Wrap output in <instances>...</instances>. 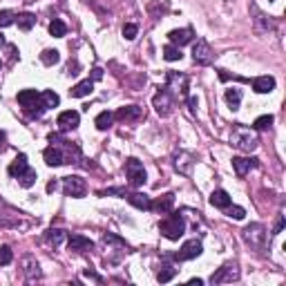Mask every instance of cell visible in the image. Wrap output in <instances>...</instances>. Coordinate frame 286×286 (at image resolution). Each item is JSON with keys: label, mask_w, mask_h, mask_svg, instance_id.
I'll return each instance as SVG.
<instances>
[{"label": "cell", "mask_w": 286, "mask_h": 286, "mask_svg": "<svg viewBox=\"0 0 286 286\" xmlns=\"http://www.w3.org/2000/svg\"><path fill=\"white\" fill-rule=\"evenodd\" d=\"M41 101H43V105L45 108H56V105L60 103V99H58V94L54 92V89H45V92H41Z\"/></svg>", "instance_id": "obj_28"}, {"label": "cell", "mask_w": 286, "mask_h": 286, "mask_svg": "<svg viewBox=\"0 0 286 286\" xmlns=\"http://www.w3.org/2000/svg\"><path fill=\"white\" fill-rule=\"evenodd\" d=\"M271 125H273V114H262L255 119L253 130H266V128H271Z\"/></svg>", "instance_id": "obj_36"}, {"label": "cell", "mask_w": 286, "mask_h": 286, "mask_svg": "<svg viewBox=\"0 0 286 286\" xmlns=\"http://www.w3.org/2000/svg\"><path fill=\"white\" fill-rule=\"evenodd\" d=\"M250 14L255 16L253 20H255V25L260 27L262 31H273V29H275V22L271 20V16H266L264 11L257 7V5H250Z\"/></svg>", "instance_id": "obj_15"}, {"label": "cell", "mask_w": 286, "mask_h": 286, "mask_svg": "<svg viewBox=\"0 0 286 286\" xmlns=\"http://www.w3.org/2000/svg\"><path fill=\"white\" fill-rule=\"evenodd\" d=\"M16 99H18V103L22 105V110H27L41 101V92H36V89H20Z\"/></svg>", "instance_id": "obj_21"}, {"label": "cell", "mask_w": 286, "mask_h": 286, "mask_svg": "<svg viewBox=\"0 0 286 286\" xmlns=\"http://www.w3.org/2000/svg\"><path fill=\"white\" fill-rule=\"evenodd\" d=\"M18 183L22 188H31L34 183H36V170H31V168H27L25 172L18 177Z\"/></svg>", "instance_id": "obj_34"}, {"label": "cell", "mask_w": 286, "mask_h": 286, "mask_svg": "<svg viewBox=\"0 0 286 286\" xmlns=\"http://www.w3.org/2000/svg\"><path fill=\"white\" fill-rule=\"evenodd\" d=\"M226 101H228V105H231V110H239V103H242V92L239 89H226Z\"/></svg>", "instance_id": "obj_33"}, {"label": "cell", "mask_w": 286, "mask_h": 286, "mask_svg": "<svg viewBox=\"0 0 286 286\" xmlns=\"http://www.w3.org/2000/svg\"><path fill=\"white\" fill-rule=\"evenodd\" d=\"M67 248L74 250V253H89V250L94 248V242L85 235H70V239H67Z\"/></svg>", "instance_id": "obj_12"}, {"label": "cell", "mask_w": 286, "mask_h": 286, "mask_svg": "<svg viewBox=\"0 0 286 286\" xmlns=\"http://www.w3.org/2000/svg\"><path fill=\"white\" fill-rule=\"evenodd\" d=\"M123 197H125L134 206V208H139V210H150V206H152L150 197H148V195H143V193H125Z\"/></svg>", "instance_id": "obj_20"}, {"label": "cell", "mask_w": 286, "mask_h": 286, "mask_svg": "<svg viewBox=\"0 0 286 286\" xmlns=\"http://www.w3.org/2000/svg\"><path fill=\"white\" fill-rule=\"evenodd\" d=\"M54 190H56V181H49L47 183V193H54Z\"/></svg>", "instance_id": "obj_47"}, {"label": "cell", "mask_w": 286, "mask_h": 286, "mask_svg": "<svg viewBox=\"0 0 286 286\" xmlns=\"http://www.w3.org/2000/svg\"><path fill=\"white\" fill-rule=\"evenodd\" d=\"M177 275V268H172V266H164L159 273H156V279H159L161 284H166V282H170L172 277Z\"/></svg>", "instance_id": "obj_37"}, {"label": "cell", "mask_w": 286, "mask_h": 286, "mask_svg": "<svg viewBox=\"0 0 286 286\" xmlns=\"http://www.w3.org/2000/svg\"><path fill=\"white\" fill-rule=\"evenodd\" d=\"M253 89L257 94H268L275 89V78L273 76H257L253 78Z\"/></svg>", "instance_id": "obj_22"}, {"label": "cell", "mask_w": 286, "mask_h": 286, "mask_svg": "<svg viewBox=\"0 0 286 286\" xmlns=\"http://www.w3.org/2000/svg\"><path fill=\"white\" fill-rule=\"evenodd\" d=\"M231 145L237 150H242V152H253V150H257L260 141H257L255 132L250 130V128L242 125V123H235L233 132H231Z\"/></svg>", "instance_id": "obj_1"}, {"label": "cell", "mask_w": 286, "mask_h": 286, "mask_svg": "<svg viewBox=\"0 0 286 286\" xmlns=\"http://www.w3.org/2000/svg\"><path fill=\"white\" fill-rule=\"evenodd\" d=\"M49 34H52L54 38H63L65 34H67V25L63 20H58V18H54L52 22H49Z\"/></svg>", "instance_id": "obj_30"}, {"label": "cell", "mask_w": 286, "mask_h": 286, "mask_svg": "<svg viewBox=\"0 0 286 286\" xmlns=\"http://www.w3.org/2000/svg\"><path fill=\"white\" fill-rule=\"evenodd\" d=\"M239 279V266L231 262V264H224L221 268H217L210 275V284H228V282H237Z\"/></svg>", "instance_id": "obj_6"}, {"label": "cell", "mask_w": 286, "mask_h": 286, "mask_svg": "<svg viewBox=\"0 0 286 286\" xmlns=\"http://www.w3.org/2000/svg\"><path fill=\"white\" fill-rule=\"evenodd\" d=\"M159 231L164 237L170 239V242H177V239L183 237V233H186V219H183L179 212H172V215H168L166 219H161Z\"/></svg>", "instance_id": "obj_2"}, {"label": "cell", "mask_w": 286, "mask_h": 286, "mask_svg": "<svg viewBox=\"0 0 286 286\" xmlns=\"http://www.w3.org/2000/svg\"><path fill=\"white\" fill-rule=\"evenodd\" d=\"M152 105H154L156 114L168 116V114L172 112V108H175V94H172L168 87L159 89V92L154 94V99H152Z\"/></svg>", "instance_id": "obj_5"}, {"label": "cell", "mask_w": 286, "mask_h": 286, "mask_svg": "<svg viewBox=\"0 0 286 286\" xmlns=\"http://www.w3.org/2000/svg\"><path fill=\"white\" fill-rule=\"evenodd\" d=\"M242 237H244V242L248 244L250 248L264 250L268 235H266V228L262 226V224H248V226H246L244 231H242Z\"/></svg>", "instance_id": "obj_3"}, {"label": "cell", "mask_w": 286, "mask_h": 286, "mask_svg": "<svg viewBox=\"0 0 286 286\" xmlns=\"http://www.w3.org/2000/svg\"><path fill=\"white\" fill-rule=\"evenodd\" d=\"M43 156H45V164L52 166V168L65 164V152H63V148H60L58 143H52L49 148H45Z\"/></svg>", "instance_id": "obj_13"}, {"label": "cell", "mask_w": 286, "mask_h": 286, "mask_svg": "<svg viewBox=\"0 0 286 286\" xmlns=\"http://www.w3.org/2000/svg\"><path fill=\"white\" fill-rule=\"evenodd\" d=\"M92 87H94V81H92V78H85V81L76 83V85L70 89V94H72L74 99H85V97H89V94H92Z\"/></svg>", "instance_id": "obj_24"}, {"label": "cell", "mask_w": 286, "mask_h": 286, "mask_svg": "<svg viewBox=\"0 0 286 286\" xmlns=\"http://www.w3.org/2000/svg\"><path fill=\"white\" fill-rule=\"evenodd\" d=\"M11 260H14V253H11V248L7 244L0 246V266H7L11 264Z\"/></svg>", "instance_id": "obj_39"}, {"label": "cell", "mask_w": 286, "mask_h": 286, "mask_svg": "<svg viewBox=\"0 0 286 286\" xmlns=\"http://www.w3.org/2000/svg\"><path fill=\"white\" fill-rule=\"evenodd\" d=\"M233 168L239 177H246L253 168H257V159H250V156H233Z\"/></svg>", "instance_id": "obj_17"}, {"label": "cell", "mask_w": 286, "mask_h": 286, "mask_svg": "<svg viewBox=\"0 0 286 286\" xmlns=\"http://www.w3.org/2000/svg\"><path fill=\"white\" fill-rule=\"evenodd\" d=\"M114 116L116 119H121V121H137V119H141L143 116V110L139 108V105H128V108H121Z\"/></svg>", "instance_id": "obj_23"}, {"label": "cell", "mask_w": 286, "mask_h": 286, "mask_svg": "<svg viewBox=\"0 0 286 286\" xmlns=\"http://www.w3.org/2000/svg\"><path fill=\"white\" fill-rule=\"evenodd\" d=\"M0 67H3V60H0Z\"/></svg>", "instance_id": "obj_50"}, {"label": "cell", "mask_w": 286, "mask_h": 286, "mask_svg": "<svg viewBox=\"0 0 286 286\" xmlns=\"http://www.w3.org/2000/svg\"><path fill=\"white\" fill-rule=\"evenodd\" d=\"M101 78H103V70H101V67H94L92 70V81H101Z\"/></svg>", "instance_id": "obj_42"}, {"label": "cell", "mask_w": 286, "mask_h": 286, "mask_svg": "<svg viewBox=\"0 0 286 286\" xmlns=\"http://www.w3.org/2000/svg\"><path fill=\"white\" fill-rule=\"evenodd\" d=\"M16 25H18V29H22V31H29L31 27L36 25V16L29 14V11L18 14V16H16Z\"/></svg>", "instance_id": "obj_27"}, {"label": "cell", "mask_w": 286, "mask_h": 286, "mask_svg": "<svg viewBox=\"0 0 286 286\" xmlns=\"http://www.w3.org/2000/svg\"><path fill=\"white\" fill-rule=\"evenodd\" d=\"M3 45H5V36H3V34H0V47H3Z\"/></svg>", "instance_id": "obj_49"}, {"label": "cell", "mask_w": 286, "mask_h": 286, "mask_svg": "<svg viewBox=\"0 0 286 286\" xmlns=\"http://www.w3.org/2000/svg\"><path fill=\"white\" fill-rule=\"evenodd\" d=\"M16 22V14L9 9H3L0 11V27H11Z\"/></svg>", "instance_id": "obj_38"}, {"label": "cell", "mask_w": 286, "mask_h": 286, "mask_svg": "<svg viewBox=\"0 0 286 286\" xmlns=\"http://www.w3.org/2000/svg\"><path fill=\"white\" fill-rule=\"evenodd\" d=\"M190 284H197V286H201V284H204V282H201L199 277H193V279H190Z\"/></svg>", "instance_id": "obj_48"}, {"label": "cell", "mask_w": 286, "mask_h": 286, "mask_svg": "<svg viewBox=\"0 0 286 286\" xmlns=\"http://www.w3.org/2000/svg\"><path fill=\"white\" fill-rule=\"evenodd\" d=\"M45 239H47L52 246H60L65 239V231H60V228H52V231L45 233Z\"/></svg>", "instance_id": "obj_31"}, {"label": "cell", "mask_w": 286, "mask_h": 286, "mask_svg": "<svg viewBox=\"0 0 286 286\" xmlns=\"http://www.w3.org/2000/svg\"><path fill=\"white\" fill-rule=\"evenodd\" d=\"M210 204L215 206V208H221V210H226L228 206L233 204V199H231V195H228L226 190H215V193L210 195Z\"/></svg>", "instance_id": "obj_25"}, {"label": "cell", "mask_w": 286, "mask_h": 286, "mask_svg": "<svg viewBox=\"0 0 286 286\" xmlns=\"http://www.w3.org/2000/svg\"><path fill=\"white\" fill-rule=\"evenodd\" d=\"M168 38H170V43L172 45H177V47H183V45H188V43H193V38H195V34L193 29H172L170 34H168Z\"/></svg>", "instance_id": "obj_18"}, {"label": "cell", "mask_w": 286, "mask_h": 286, "mask_svg": "<svg viewBox=\"0 0 286 286\" xmlns=\"http://www.w3.org/2000/svg\"><path fill=\"white\" fill-rule=\"evenodd\" d=\"M188 105H190V112L197 110V99H188Z\"/></svg>", "instance_id": "obj_45"}, {"label": "cell", "mask_w": 286, "mask_h": 286, "mask_svg": "<svg viewBox=\"0 0 286 286\" xmlns=\"http://www.w3.org/2000/svg\"><path fill=\"white\" fill-rule=\"evenodd\" d=\"M201 250H204V246H201L199 239H190V242H186L181 246V248L177 250L175 260L177 262H188V260H195V257L201 255Z\"/></svg>", "instance_id": "obj_8"}, {"label": "cell", "mask_w": 286, "mask_h": 286, "mask_svg": "<svg viewBox=\"0 0 286 286\" xmlns=\"http://www.w3.org/2000/svg\"><path fill=\"white\" fill-rule=\"evenodd\" d=\"M181 47H177V45H166L164 47V58L166 60H170V63H175V60H181Z\"/></svg>", "instance_id": "obj_29"}, {"label": "cell", "mask_w": 286, "mask_h": 286, "mask_svg": "<svg viewBox=\"0 0 286 286\" xmlns=\"http://www.w3.org/2000/svg\"><path fill=\"white\" fill-rule=\"evenodd\" d=\"M29 168V164H27V154H18L14 161H11V166H9V175L14 177V179H18L22 172Z\"/></svg>", "instance_id": "obj_26"}, {"label": "cell", "mask_w": 286, "mask_h": 286, "mask_svg": "<svg viewBox=\"0 0 286 286\" xmlns=\"http://www.w3.org/2000/svg\"><path fill=\"white\" fill-rule=\"evenodd\" d=\"M5 150V132H0V152Z\"/></svg>", "instance_id": "obj_46"}, {"label": "cell", "mask_w": 286, "mask_h": 286, "mask_svg": "<svg viewBox=\"0 0 286 286\" xmlns=\"http://www.w3.org/2000/svg\"><path fill=\"white\" fill-rule=\"evenodd\" d=\"M85 277H89V279H94V282H101V277L97 275V273H92V271H85Z\"/></svg>", "instance_id": "obj_44"}, {"label": "cell", "mask_w": 286, "mask_h": 286, "mask_svg": "<svg viewBox=\"0 0 286 286\" xmlns=\"http://www.w3.org/2000/svg\"><path fill=\"white\" fill-rule=\"evenodd\" d=\"M41 60H43V65H56L60 60V54H58V49H45V52L41 54Z\"/></svg>", "instance_id": "obj_35"}, {"label": "cell", "mask_w": 286, "mask_h": 286, "mask_svg": "<svg viewBox=\"0 0 286 286\" xmlns=\"http://www.w3.org/2000/svg\"><path fill=\"white\" fill-rule=\"evenodd\" d=\"M226 215L228 217H231V219H244V217H246V210L242 208V206H228V208H226Z\"/></svg>", "instance_id": "obj_40"}, {"label": "cell", "mask_w": 286, "mask_h": 286, "mask_svg": "<svg viewBox=\"0 0 286 286\" xmlns=\"http://www.w3.org/2000/svg\"><path fill=\"white\" fill-rule=\"evenodd\" d=\"M94 123H97L99 130H108V128H112V123H114V114L112 112H101Z\"/></svg>", "instance_id": "obj_32"}, {"label": "cell", "mask_w": 286, "mask_h": 286, "mask_svg": "<svg viewBox=\"0 0 286 286\" xmlns=\"http://www.w3.org/2000/svg\"><path fill=\"white\" fill-rule=\"evenodd\" d=\"M137 31H139V27L134 25V22L123 25V36H125V41H134V38H137Z\"/></svg>", "instance_id": "obj_41"}, {"label": "cell", "mask_w": 286, "mask_h": 286, "mask_svg": "<svg viewBox=\"0 0 286 286\" xmlns=\"http://www.w3.org/2000/svg\"><path fill=\"white\" fill-rule=\"evenodd\" d=\"M168 89H170L172 94H179L181 92V97L186 99L188 97V76L183 74H177V72H168Z\"/></svg>", "instance_id": "obj_9"}, {"label": "cell", "mask_w": 286, "mask_h": 286, "mask_svg": "<svg viewBox=\"0 0 286 286\" xmlns=\"http://www.w3.org/2000/svg\"><path fill=\"white\" fill-rule=\"evenodd\" d=\"M282 228H284V217H279L277 226H275V233H273V235H279V233H282Z\"/></svg>", "instance_id": "obj_43"}, {"label": "cell", "mask_w": 286, "mask_h": 286, "mask_svg": "<svg viewBox=\"0 0 286 286\" xmlns=\"http://www.w3.org/2000/svg\"><path fill=\"white\" fill-rule=\"evenodd\" d=\"M193 60L197 65H210L212 63V49L206 41H197L193 45Z\"/></svg>", "instance_id": "obj_10"}, {"label": "cell", "mask_w": 286, "mask_h": 286, "mask_svg": "<svg viewBox=\"0 0 286 286\" xmlns=\"http://www.w3.org/2000/svg\"><path fill=\"white\" fill-rule=\"evenodd\" d=\"M22 273H25L27 282H36V279H41V277H43L41 266H38V262L34 260L31 255L22 257Z\"/></svg>", "instance_id": "obj_14"}, {"label": "cell", "mask_w": 286, "mask_h": 286, "mask_svg": "<svg viewBox=\"0 0 286 286\" xmlns=\"http://www.w3.org/2000/svg\"><path fill=\"white\" fill-rule=\"evenodd\" d=\"M172 206H175V195L168 193L164 197H159L156 201H152V206H150V210L154 212H161V215H168V212L172 210Z\"/></svg>", "instance_id": "obj_19"}, {"label": "cell", "mask_w": 286, "mask_h": 286, "mask_svg": "<svg viewBox=\"0 0 286 286\" xmlns=\"http://www.w3.org/2000/svg\"><path fill=\"white\" fill-rule=\"evenodd\" d=\"M193 166H195V156L190 152H183V150H179L175 154V168L181 175H190L193 172Z\"/></svg>", "instance_id": "obj_16"}, {"label": "cell", "mask_w": 286, "mask_h": 286, "mask_svg": "<svg viewBox=\"0 0 286 286\" xmlns=\"http://www.w3.org/2000/svg\"><path fill=\"white\" fill-rule=\"evenodd\" d=\"M63 193H65V197H83V195L87 193V186H85V179H81V177H76V175H72V177H65V181H63Z\"/></svg>", "instance_id": "obj_7"}, {"label": "cell", "mask_w": 286, "mask_h": 286, "mask_svg": "<svg viewBox=\"0 0 286 286\" xmlns=\"http://www.w3.org/2000/svg\"><path fill=\"white\" fill-rule=\"evenodd\" d=\"M58 130L60 132H67V130H74L78 128V123H81V114H78L76 110H65L58 114Z\"/></svg>", "instance_id": "obj_11"}, {"label": "cell", "mask_w": 286, "mask_h": 286, "mask_svg": "<svg viewBox=\"0 0 286 286\" xmlns=\"http://www.w3.org/2000/svg\"><path fill=\"white\" fill-rule=\"evenodd\" d=\"M125 177H128V181H130V186H134V188L143 186V183L148 181L145 168L139 159H128L125 161Z\"/></svg>", "instance_id": "obj_4"}]
</instances>
